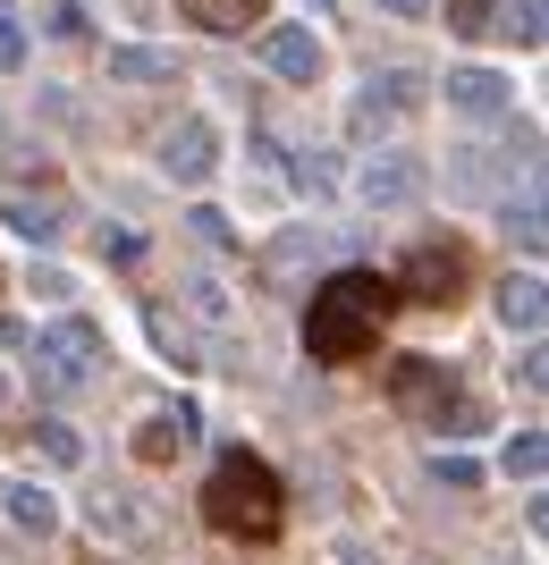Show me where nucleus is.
Masks as SVG:
<instances>
[{
	"mask_svg": "<svg viewBox=\"0 0 549 565\" xmlns=\"http://www.w3.org/2000/svg\"><path fill=\"white\" fill-rule=\"evenodd\" d=\"M507 76H490V68H448V110L456 118H507Z\"/></svg>",
	"mask_w": 549,
	"mask_h": 565,
	"instance_id": "9",
	"label": "nucleus"
},
{
	"mask_svg": "<svg viewBox=\"0 0 549 565\" xmlns=\"http://www.w3.org/2000/svg\"><path fill=\"white\" fill-rule=\"evenodd\" d=\"M178 9H187L203 34H245V25L263 18V0H178Z\"/></svg>",
	"mask_w": 549,
	"mask_h": 565,
	"instance_id": "15",
	"label": "nucleus"
},
{
	"mask_svg": "<svg viewBox=\"0 0 549 565\" xmlns=\"http://www.w3.org/2000/svg\"><path fill=\"white\" fill-rule=\"evenodd\" d=\"M9 228H18V236H34V245H51V236L68 228V212H60V203H34V194H25V203H9Z\"/></svg>",
	"mask_w": 549,
	"mask_h": 565,
	"instance_id": "16",
	"label": "nucleus"
},
{
	"mask_svg": "<svg viewBox=\"0 0 549 565\" xmlns=\"http://www.w3.org/2000/svg\"><path fill=\"white\" fill-rule=\"evenodd\" d=\"M94 372H102V330L85 312H60V321L34 330V380H43V397H68V388H85Z\"/></svg>",
	"mask_w": 549,
	"mask_h": 565,
	"instance_id": "3",
	"label": "nucleus"
},
{
	"mask_svg": "<svg viewBox=\"0 0 549 565\" xmlns=\"http://www.w3.org/2000/svg\"><path fill=\"white\" fill-rule=\"evenodd\" d=\"M541 456H549L541 430H516V439L499 448V472H516V481H541Z\"/></svg>",
	"mask_w": 549,
	"mask_h": 565,
	"instance_id": "18",
	"label": "nucleus"
},
{
	"mask_svg": "<svg viewBox=\"0 0 549 565\" xmlns=\"http://www.w3.org/2000/svg\"><path fill=\"white\" fill-rule=\"evenodd\" d=\"M263 60L287 76V85H313V76H321V34H313V25H271Z\"/></svg>",
	"mask_w": 549,
	"mask_h": 565,
	"instance_id": "8",
	"label": "nucleus"
},
{
	"mask_svg": "<svg viewBox=\"0 0 549 565\" xmlns=\"http://www.w3.org/2000/svg\"><path fill=\"white\" fill-rule=\"evenodd\" d=\"M541 312H549L541 279H532V270H516V279L499 287V321H507V330H516V338H525V347H532V338H541Z\"/></svg>",
	"mask_w": 549,
	"mask_h": 565,
	"instance_id": "11",
	"label": "nucleus"
},
{
	"mask_svg": "<svg viewBox=\"0 0 549 565\" xmlns=\"http://www.w3.org/2000/svg\"><path fill=\"white\" fill-rule=\"evenodd\" d=\"M94 523L110 532V541H144V507H136V498H110V490H102L94 498Z\"/></svg>",
	"mask_w": 549,
	"mask_h": 565,
	"instance_id": "17",
	"label": "nucleus"
},
{
	"mask_svg": "<svg viewBox=\"0 0 549 565\" xmlns=\"http://www.w3.org/2000/svg\"><path fill=\"white\" fill-rule=\"evenodd\" d=\"M203 523H212V532H229V541H279V523H287L279 472H271L263 456L229 448V456L212 465V481H203Z\"/></svg>",
	"mask_w": 549,
	"mask_h": 565,
	"instance_id": "2",
	"label": "nucleus"
},
{
	"mask_svg": "<svg viewBox=\"0 0 549 565\" xmlns=\"http://www.w3.org/2000/svg\"><path fill=\"white\" fill-rule=\"evenodd\" d=\"M448 25L456 34H482V25H490V0H448Z\"/></svg>",
	"mask_w": 549,
	"mask_h": 565,
	"instance_id": "26",
	"label": "nucleus"
},
{
	"mask_svg": "<svg viewBox=\"0 0 549 565\" xmlns=\"http://www.w3.org/2000/svg\"><path fill=\"white\" fill-rule=\"evenodd\" d=\"M18 68H25V18L0 9V76H18Z\"/></svg>",
	"mask_w": 549,
	"mask_h": 565,
	"instance_id": "21",
	"label": "nucleus"
},
{
	"mask_svg": "<svg viewBox=\"0 0 549 565\" xmlns=\"http://www.w3.org/2000/svg\"><path fill=\"white\" fill-rule=\"evenodd\" d=\"M34 448H43L51 465H85V439H76L68 423H34Z\"/></svg>",
	"mask_w": 549,
	"mask_h": 565,
	"instance_id": "19",
	"label": "nucleus"
},
{
	"mask_svg": "<svg viewBox=\"0 0 549 565\" xmlns=\"http://www.w3.org/2000/svg\"><path fill=\"white\" fill-rule=\"evenodd\" d=\"M389 397H398V414L423 423V430H465L456 372H448V363H431V354H398V363H389Z\"/></svg>",
	"mask_w": 549,
	"mask_h": 565,
	"instance_id": "4",
	"label": "nucleus"
},
{
	"mask_svg": "<svg viewBox=\"0 0 549 565\" xmlns=\"http://www.w3.org/2000/svg\"><path fill=\"white\" fill-rule=\"evenodd\" d=\"M389 305H398V287H389L381 270H330L305 305V354L313 363H356V354H372Z\"/></svg>",
	"mask_w": 549,
	"mask_h": 565,
	"instance_id": "1",
	"label": "nucleus"
},
{
	"mask_svg": "<svg viewBox=\"0 0 549 565\" xmlns=\"http://www.w3.org/2000/svg\"><path fill=\"white\" fill-rule=\"evenodd\" d=\"M296 186H305L313 203H330V194H338V161H330V152H305V161H296Z\"/></svg>",
	"mask_w": 549,
	"mask_h": 565,
	"instance_id": "20",
	"label": "nucleus"
},
{
	"mask_svg": "<svg viewBox=\"0 0 549 565\" xmlns=\"http://www.w3.org/2000/svg\"><path fill=\"white\" fill-rule=\"evenodd\" d=\"M507 34H516V43H541V0H507Z\"/></svg>",
	"mask_w": 549,
	"mask_h": 565,
	"instance_id": "24",
	"label": "nucleus"
},
{
	"mask_svg": "<svg viewBox=\"0 0 549 565\" xmlns=\"http://www.w3.org/2000/svg\"><path fill=\"white\" fill-rule=\"evenodd\" d=\"M507 236H516V245H525V254H541V203H507Z\"/></svg>",
	"mask_w": 549,
	"mask_h": 565,
	"instance_id": "22",
	"label": "nucleus"
},
{
	"mask_svg": "<svg viewBox=\"0 0 549 565\" xmlns=\"http://www.w3.org/2000/svg\"><path fill=\"white\" fill-rule=\"evenodd\" d=\"M187 439H194V405H169V414H152V423L136 430V456H144V465H169Z\"/></svg>",
	"mask_w": 549,
	"mask_h": 565,
	"instance_id": "12",
	"label": "nucleus"
},
{
	"mask_svg": "<svg viewBox=\"0 0 549 565\" xmlns=\"http://www.w3.org/2000/svg\"><path fill=\"white\" fill-rule=\"evenodd\" d=\"M0 388H9V380H0Z\"/></svg>",
	"mask_w": 549,
	"mask_h": 565,
	"instance_id": "28",
	"label": "nucleus"
},
{
	"mask_svg": "<svg viewBox=\"0 0 549 565\" xmlns=\"http://www.w3.org/2000/svg\"><path fill=\"white\" fill-rule=\"evenodd\" d=\"M398 296H414V305H456V287H465V254L456 245H414L407 270H398Z\"/></svg>",
	"mask_w": 549,
	"mask_h": 565,
	"instance_id": "6",
	"label": "nucleus"
},
{
	"mask_svg": "<svg viewBox=\"0 0 549 565\" xmlns=\"http://www.w3.org/2000/svg\"><path fill=\"white\" fill-rule=\"evenodd\" d=\"M431 481H440V490H474L482 465H474V456H431Z\"/></svg>",
	"mask_w": 549,
	"mask_h": 565,
	"instance_id": "23",
	"label": "nucleus"
},
{
	"mask_svg": "<svg viewBox=\"0 0 549 565\" xmlns=\"http://www.w3.org/2000/svg\"><path fill=\"white\" fill-rule=\"evenodd\" d=\"M389 18H431V0H381Z\"/></svg>",
	"mask_w": 549,
	"mask_h": 565,
	"instance_id": "27",
	"label": "nucleus"
},
{
	"mask_svg": "<svg viewBox=\"0 0 549 565\" xmlns=\"http://www.w3.org/2000/svg\"><path fill=\"white\" fill-rule=\"evenodd\" d=\"M414 102H423V76L389 68V76H372V85H363V102H356V127L372 136V127H389V118H398V110H414Z\"/></svg>",
	"mask_w": 549,
	"mask_h": 565,
	"instance_id": "10",
	"label": "nucleus"
},
{
	"mask_svg": "<svg viewBox=\"0 0 549 565\" xmlns=\"http://www.w3.org/2000/svg\"><path fill=\"white\" fill-rule=\"evenodd\" d=\"M161 169L178 178V186H203V178L220 169V127L212 118H178V127L161 136Z\"/></svg>",
	"mask_w": 549,
	"mask_h": 565,
	"instance_id": "7",
	"label": "nucleus"
},
{
	"mask_svg": "<svg viewBox=\"0 0 549 565\" xmlns=\"http://www.w3.org/2000/svg\"><path fill=\"white\" fill-rule=\"evenodd\" d=\"M169 76H178V60L152 51V43H119L110 51V85H169Z\"/></svg>",
	"mask_w": 549,
	"mask_h": 565,
	"instance_id": "14",
	"label": "nucleus"
},
{
	"mask_svg": "<svg viewBox=\"0 0 549 565\" xmlns=\"http://www.w3.org/2000/svg\"><path fill=\"white\" fill-rule=\"evenodd\" d=\"M0 507H9V523H18V532H34V541L60 523V498H51L43 481H9V490H0Z\"/></svg>",
	"mask_w": 549,
	"mask_h": 565,
	"instance_id": "13",
	"label": "nucleus"
},
{
	"mask_svg": "<svg viewBox=\"0 0 549 565\" xmlns=\"http://www.w3.org/2000/svg\"><path fill=\"white\" fill-rule=\"evenodd\" d=\"M423 186H431V169L414 152H363V169H356L363 212H407V203H423Z\"/></svg>",
	"mask_w": 549,
	"mask_h": 565,
	"instance_id": "5",
	"label": "nucleus"
},
{
	"mask_svg": "<svg viewBox=\"0 0 549 565\" xmlns=\"http://www.w3.org/2000/svg\"><path fill=\"white\" fill-rule=\"evenodd\" d=\"M25 287H34L43 305H68V296H76V279H68V270H43V262H34V279H25Z\"/></svg>",
	"mask_w": 549,
	"mask_h": 565,
	"instance_id": "25",
	"label": "nucleus"
}]
</instances>
